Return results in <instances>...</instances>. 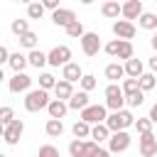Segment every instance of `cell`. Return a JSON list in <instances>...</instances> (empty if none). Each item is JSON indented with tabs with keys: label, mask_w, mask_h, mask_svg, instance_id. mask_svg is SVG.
<instances>
[{
	"label": "cell",
	"mask_w": 157,
	"mask_h": 157,
	"mask_svg": "<svg viewBox=\"0 0 157 157\" xmlns=\"http://www.w3.org/2000/svg\"><path fill=\"white\" fill-rule=\"evenodd\" d=\"M27 61H29V66H34V69H42L44 64H49V61H47V54H44L42 49H29Z\"/></svg>",
	"instance_id": "23"
},
{
	"label": "cell",
	"mask_w": 157,
	"mask_h": 157,
	"mask_svg": "<svg viewBox=\"0 0 157 157\" xmlns=\"http://www.w3.org/2000/svg\"><path fill=\"white\" fill-rule=\"evenodd\" d=\"M137 81H140V88H142L145 93H147V91H152V88H157V76H155L152 71H150V74H142Z\"/></svg>",
	"instance_id": "33"
},
{
	"label": "cell",
	"mask_w": 157,
	"mask_h": 157,
	"mask_svg": "<svg viewBox=\"0 0 157 157\" xmlns=\"http://www.w3.org/2000/svg\"><path fill=\"white\" fill-rule=\"evenodd\" d=\"M157 155V137L155 132H140V157H155Z\"/></svg>",
	"instance_id": "11"
},
{
	"label": "cell",
	"mask_w": 157,
	"mask_h": 157,
	"mask_svg": "<svg viewBox=\"0 0 157 157\" xmlns=\"http://www.w3.org/2000/svg\"><path fill=\"white\" fill-rule=\"evenodd\" d=\"M130 142H132L130 132H128V130H118V132H110V137H108V150H110V155H118V152H125V150L130 147Z\"/></svg>",
	"instance_id": "6"
},
{
	"label": "cell",
	"mask_w": 157,
	"mask_h": 157,
	"mask_svg": "<svg viewBox=\"0 0 157 157\" xmlns=\"http://www.w3.org/2000/svg\"><path fill=\"white\" fill-rule=\"evenodd\" d=\"M47 61H49V66H64V64L71 61V49L66 44H59L47 54Z\"/></svg>",
	"instance_id": "9"
},
{
	"label": "cell",
	"mask_w": 157,
	"mask_h": 157,
	"mask_svg": "<svg viewBox=\"0 0 157 157\" xmlns=\"http://www.w3.org/2000/svg\"><path fill=\"white\" fill-rule=\"evenodd\" d=\"M125 105V93L118 83H108L105 86V108L108 110H120Z\"/></svg>",
	"instance_id": "4"
},
{
	"label": "cell",
	"mask_w": 157,
	"mask_h": 157,
	"mask_svg": "<svg viewBox=\"0 0 157 157\" xmlns=\"http://www.w3.org/2000/svg\"><path fill=\"white\" fill-rule=\"evenodd\" d=\"M142 103H145V91L142 88H137V91L125 96V105H130V108H140Z\"/></svg>",
	"instance_id": "28"
},
{
	"label": "cell",
	"mask_w": 157,
	"mask_h": 157,
	"mask_svg": "<svg viewBox=\"0 0 157 157\" xmlns=\"http://www.w3.org/2000/svg\"><path fill=\"white\" fill-rule=\"evenodd\" d=\"M93 157H110V150H103V147H98V152H96Z\"/></svg>",
	"instance_id": "44"
},
{
	"label": "cell",
	"mask_w": 157,
	"mask_h": 157,
	"mask_svg": "<svg viewBox=\"0 0 157 157\" xmlns=\"http://www.w3.org/2000/svg\"><path fill=\"white\" fill-rule=\"evenodd\" d=\"M12 2H25V5H29V2H34V0H12Z\"/></svg>",
	"instance_id": "48"
},
{
	"label": "cell",
	"mask_w": 157,
	"mask_h": 157,
	"mask_svg": "<svg viewBox=\"0 0 157 157\" xmlns=\"http://www.w3.org/2000/svg\"><path fill=\"white\" fill-rule=\"evenodd\" d=\"M83 147H86V140L74 137V140L69 142V155H71V157H83Z\"/></svg>",
	"instance_id": "35"
},
{
	"label": "cell",
	"mask_w": 157,
	"mask_h": 157,
	"mask_svg": "<svg viewBox=\"0 0 157 157\" xmlns=\"http://www.w3.org/2000/svg\"><path fill=\"white\" fill-rule=\"evenodd\" d=\"M150 71H152V74H157V56H152V59H150Z\"/></svg>",
	"instance_id": "46"
},
{
	"label": "cell",
	"mask_w": 157,
	"mask_h": 157,
	"mask_svg": "<svg viewBox=\"0 0 157 157\" xmlns=\"http://www.w3.org/2000/svg\"><path fill=\"white\" fill-rule=\"evenodd\" d=\"M78 2H81V5H91L93 0H78Z\"/></svg>",
	"instance_id": "49"
},
{
	"label": "cell",
	"mask_w": 157,
	"mask_h": 157,
	"mask_svg": "<svg viewBox=\"0 0 157 157\" xmlns=\"http://www.w3.org/2000/svg\"><path fill=\"white\" fill-rule=\"evenodd\" d=\"M10 29H12V34H15V37H20V34L29 32V22H27V20H22V17H15V20L10 22Z\"/></svg>",
	"instance_id": "31"
},
{
	"label": "cell",
	"mask_w": 157,
	"mask_h": 157,
	"mask_svg": "<svg viewBox=\"0 0 157 157\" xmlns=\"http://www.w3.org/2000/svg\"><path fill=\"white\" fill-rule=\"evenodd\" d=\"M71 132H74V137L86 140V137H91V125H88L86 120H76V123L71 125Z\"/></svg>",
	"instance_id": "27"
},
{
	"label": "cell",
	"mask_w": 157,
	"mask_h": 157,
	"mask_svg": "<svg viewBox=\"0 0 157 157\" xmlns=\"http://www.w3.org/2000/svg\"><path fill=\"white\" fill-rule=\"evenodd\" d=\"M22 132H25V123H22L20 118H15L10 125H5V135H2V140H5L7 145H17L20 137H22Z\"/></svg>",
	"instance_id": "10"
},
{
	"label": "cell",
	"mask_w": 157,
	"mask_h": 157,
	"mask_svg": "<svg viewBox=\"0 0 157 157\" xmlns=\"http://www.w3.org/2000/svg\"><path fill=\"white\" fill-rule=\"evenodd\" d=\"M108 137H110V130H108L105 123H96V125H91V140H96V142L101 145V142H105Z\"/></svg>",
	"instance_id": "21"
},
{
	"label": "cell",
	"mask_w": 157,
	"mask_h": 157,
	"mask_svg": "<svg viewBox=\"0 0 157 157\" xmlns=\"http://www.w3.org/2000/svg\"><path fill=\"white\" fill-rule=\"evenodd\" d=\"M52 91H54V96H56V98L69 101V98L74 96V83H71V81H66V78H59V81H56V86H54Z\"/></svg>",
	"instance_id": "17"
},
{
	"label": "cell",
	"mask_w": 157,
	"mask_h": 157,
	"mask_svg": "<svg viewBox=\"0 0 157 157\" xmlns=\"http://www.w3.org/2000/svg\"><path fill=\"white\" fill-rule=\"evenodd\" d=\"M150 120H152V123H157V103L150 108Z\"/></svg>",
	"instance_id": "45"
},
{
	"label": "cell",
	"mask_w": 157,
	"mask_h": 157,
	"mask_svg": "<svg viewBox=\"0 0 157 157\" xmlns=\"http://www.w3.org/2000/svg\"><path fill=\"white\" fill-rule=\"evenodd\" d=\"M123 12V5L118 2V0H105L103 2V7H101V15L103 17H108V20H118V15Z\"/></svg>",
	"instance_id": "20"
},
{
	"label": "cell",
	"mask_w": 157,
	"mask_h": 157,
	"mask_svg": "<svg viewBox=\"0 0 157 157\" xmlns=\"http://www.w3.org/2000/svg\"><path fill=\"white\" fill-rule=\"evenodd\" d=\"M103 74H105V78H110V83H115L118 78H123V76H125V66H123V64H118V61H113V64H108V66H105V71H103Z\"/></svg>",
	"instance_id": "22"
},
{
	"label": "cell",
	"mask_w": 157,
	"mask_h": 157,
	"mask_svg": "<svg viewBox=\"0 0 157 157\" xmlns=\"http://www.w3.org/2000/svg\"><path fill=\"white\" fill-rule=\"evenodd\" d=\"M49 101H52L49 98V91H44V88H29L27 96H25V110H29V113L47 110Z\"/></svg>",
	"instance_id": "1"
},
{
	"label": "cell",
	"mask_w": 157,
	"mask_h": 157,
	"mask_svg": "<svg viewBox=\"0 0 157 157\" xmlns=\"http://www.w3.org/2000/svg\"><path fill=\"white\" fill-rule=\"evenodd\" d=\"M103 49H105V54L113 56V59H125V61H128L130 56H135V49H132V42H130V39H118V37H115V39H110Z\"/></svg>",
	"instance_id": "3"
},
{
	"label": "cell",
	"mask_w": 157,
	"mask_h": 157,
	"mask_svg": "<svg viewBox=\"0 0 157 157\" xmlns=\"http://www.w3.org/2000/svg\"><path fill=\"white\" fill-rule=\"evenodd\" d=\"M37 157H59V150L54 145H42L39 152H37Z\"/></svg>",
	"instance_id": "40"
},
{
	"label": "cell",
	"mask_w": 157,
	"mask_h": 157,
	"mask_svg": "<svg viewBox=\"0 0 157 157\" xmlns=\"http://www.w3.org/2000/svg\"><path fill=\"white\" fill-rule=\"evenodd\" d=\"M0 81H5V74H2V66H0Z\"/></svg>",
	"instance_id": "51"
},
{
	"label": "cell",
	"mask_w": 157,
	"mask_h": 157,
	"mask_svg": "<svg viewBox=\"0 0 157 157\" xmlns=\"http://www.w3.org/2000/svg\"><path fill=\"white\" fill-rule=\"evenodd\" d=\"M78 83H81V91H93V88L98 86V81H96V76H93V74H83Z\"/></svg>",
	"instance_id": "36"
},
{
	"label": "cell",
	"mask_w": 157,
	"mask_h": 157,
	"mask_svg": "<svg viewBox=\"0 0 157 157\" xmlns=\"http://www.w3.org/2000/svg\"><path fill=\"white\" fill-rule=\"evenodd\" d=\"M2 135H5V125L0 123V137H2Z\"/></svg>",
	"instance_id": "50"
},
{
	"label": "cell",
	"mask_w": 157,
	"mask_h": 157,
	"mask_svg": "<svg viewBox=\"0 0 157 157\" xmlns=\"http://www.w3.org/2000/svg\"><path fill=\"white\" fill-rule=\"evenodd\" d=\"M12 120H15V110H12L10 105H2V108H0V123H2V125H10Z\"/></svg>",
	"instance_id": "39"
},
{
	"label": "cell",
	"mask_w": 157,
	"mask_h": 157,
	"mask_svg": "<svg viewBox=\"0 0 157 157\" xmlns=\"http://www.w3.org/2000/svg\"><path fill=\"white\" fill-rule=\"evenodd\" d=\"M105 125H108V130H110V132L128 130V128H132V125H135V115H132L130 110L120 108V110H113V113L105 118Z\"/></svg>",
	"instance_id": "2"
},
{
	"label": "cell",
	"mask_w": 157,
	"mask_h": 157,
	"mask_svg": "<svg viewBox=\"0 0 157 157\" xmlns=\"http://www.w3.org/2000/svg\"><path fill=\"white\" fill-rule=\"evenodd\" d=\"M98 147H101V145H98L96 140H86V147H83V157H93V155L98 152Z\"/></svg>",
	"instance_id": "41"
},
{
	"label": "cell",
	"mask_w": 157,
	"mask_h": 157,
	"mask_svg": "<svg viewBox=\"0 0 157 157\" xmlns=\"http://www.w3.org/2000/svg\"><path fill=\"white\" fill-rule=\"evenodd\" d=\"M103 2H105V0H103Z\"/></svg>",
	"instance_id": "53"
},
{
	"label": "cell",
	"mask_w": 157,
	"mask_h": 157,
	"mask_svg": "<svg viewBox=\"0 0 157 157\" xmlns=\"http://www.w3.org/2000/svg\"><path fill=\"white\" fill-rule=\"evenodd\" d=\"M66 103H69V110H83L88 105V91H74V96Z\"/></svg>",
	"instance_id": "19"
},
{
	"label": "cell",
	"mask_w": 157,
	"mask_h": 157,
	"mask_svg": "<svg viewBox=\"0 0 157 157\" xmlns=\"http://www.w3.org/2000/svg\"><path fill=\"white\" fill-rule=\"evenodd\" d=\"M120 88H123V93L128 96V93H132V91H137V88H140V81L128 76V78H123V86H120Z\"/></svg>",
	"instance_id": "38"
},
{
	"label": "cell",
	"mask_w": 157,
	"mask_h": 157,
	"mask_svg": "<svg viewBox=\"0 0 157 157\" xmlns=\"http://www.w3.org/2000/svg\"><path fill=\"white\" fill-rule=\"evenodd\" d=\"M7 59H10V52H7V47H2V44H0V66H2V64H7Z\"/></svg>",
	"instance_id": "43"
},
{
	"label": "cell",
	"mask_w": 157,
	"mask_h": 157,
	"mask_svg": "<svg viewBox=\"0 0 157 157\" xmlns=\"http://www.w3.org/2000/svg\"><path fill=\"white\" fill-rule=\"evenodd\" d=\"M44 10H47V7H44L39 0H34V2L27 5V17H29V20H42V17H44Z\"/></svg>",
	"instance_id": "30"
},
{
	"label": "cell",
	"mask_w": 157,
	"mask_h": 157,
	"mask_svg": "<svg viewBox=\"0 0 157 157\" xmlns=\"http://www.w3.org/2000/svg\"><path fill=\"white\" fill-rule=\"evenodd\" d=\"M0 157H7V155H2V152H0Z\"/></svg>",
	"instance_id": "52"
},
{
	"label": "cell",
	"mask_w": 157,
	"mask_h": 157,
	"mask_svg": "<svg viewBox=\"0 0 157 157\" xmlns=\"http://www.w3.org/2000/svg\"><path fill=\"white\" fill-rule=\"evenodd\" d=\"M142 12H145V10H142V0H128V2H123V12H120V15L132 22V20H137Z\"/></svg>",
	"instance_id": "14"
},
{
	"label": "cell",
	"mask_w": 157,
	"mask_h": 157,
	"mask_svg": "<svg viewBox=\"0 0 157 157\" xmlns=\"http://www.w3.org/2000/svg\"><path fill=\"white\" fill-rule=\"evenodd\" d=\"M78 42H81V52L86 56H96L101 52V37H98V32H86Z\"/></svg>",
	"instance_id": "8"
},
{
	"label": "cell",
	"mask_w": 157,
	"mask_h": 157,
	"mask_svg": "<svg viewBox=\"0 0 157 157\" xmlns=\"http://www.w3.org/2000/svg\"><path fill=\"white\" fill-rule=\"evenodd\" d=\"M137 25H140L142 29H157V15H155V12H142V15L137 17Z\"/></svg>",
	"instance_id": "29"
},
{
	"label": "cell",
	"mask_w": 157,
	"mask_h": 157,
	"mask_svg": "<svg viewBox=\"0 0 157 157\" xmlns=\"http://www.w3.org/2000/svg\"><path fill=\"white\" fill-rule=\"evenodd\" d=\"M17 42H20V47H25V49H37V42H39V37H37V32H25V34H20L17 37Z\"/></svg>",
	"instance_id": "26"
},
{
	"label": "cell",
	"mask_w": 157,
	"mask_h": 157,
	"mask_svg": "<svg viewBox=\"0 0 157 157\" xmlns=\"http://www.w3.org/2000/svg\"><path fill=\"white\" fill-rule=\"evenodd\" d=\"M155 2H157V0H155Z\"/></svg>",
	"instance_id": "54"
},
{
	"label": "cell",
	"mask_w": 157,
	"mask_h": 157,
	"mask_svg": "<svg viewBox=\"0 0 157 157\" xmlns=\"http://www.w3.org/2000/svg\"><path fill=\"white\" fill-rule=\"evenodd\" d=\"M150 47L157 52V34H152V39H150Z\"/></svg>",
	"instance_id": "47"
},
{
	"label": "cell",
	"mask_w": 157,
	"mask_h": 157,
	"mask_svg": "<svg viewBox=\"0 0 157 157\" xmlns=\"http://www.w3.org/2000/svg\"><path fill=\"white\" fill-rule=\"evenodd\" d=\"M64 29H66V34H69V37H74V39H81V37L86 34V29H83V22H81V20H74V22H71L69 27H64Z\"/></svg>",
	"instance_id": "32"
},
{
	"label": "cell",
	"mask_w": 157,
	"mask_h": 157,
	"mask_svg": "<svg viewBox=\"0 0 157 157\" xmlns=\"http://www.w3.org/2000/svg\"><path fill=\"white\" fill-rule=\"evenodd\" d=\"M74 20H76V12L69 10V7H56V10L52 12V22H54L56 27H69Z\"/></svg>",
	"instance_id": "13"
},
{
	"label": "cell",
	"mask_w": 157,
	"mask_h": 157,
	"mask_svg": "<svg viewBox=\"0 0 157 157\" xmlns=\"http://www.w3.org/2000/svg\"><path fill=\"white\" fill-rule=\"evenodd\" d=\"M152 125H155V123H152V120H150V115H147V118H135V125H132V128H135L137 132H150V130H152Z\"/></svg>",
	"instance_id": "37"
},
{
	"label": "cell",
	"mask_w": 157,
	"mask_h": 157,
	"mask_svg": "<svg viewBox=\"0 0 157 157\" xmlns=\"http://www.w3.org/2000/svg\"><path fill=\"white\" fill-rule=\"evenodd\" d=\"M125 76H130V78H140L142 74H145V66H142V61L140 59H135V56H130L125 64Z\"/></svg>",
	"instance_id": "18"
},
{
	"label": "cell",
	"mask_w": 157,
	"mask_h": 157,
	"mask_svg": "<svg viewBox=\"0 0 157 157\" xmlns=\"http://www.w3.org/2000/svg\"><path fill=\"white\" fill-rule=\"evenodd\" d=\"M7 64H10V69H12V71H25V66H27L29 61H27V54H20V52H15V54H10Z\"/></svg>",
	"instance_id": "25"
},
{
	"label": "cell",
	"mask_w": 157,
	"mask_h": 157,
	"mask_svg": "<svg viewBox=\"0 0 157 157\" xmlns=\"http://www.w3.org/2000/svg\"><path fill=\"white\" fill-rule=\"evenodd\" d=\"M155 157H157V155H155Z\"/></svg>",
	"instance_id": "55"
},
{
	"label": "cell",
	"mask_w": 157,
	"mask_h": 157,
	"mask_svg": "<svg viewBox=\"0 0 157 157\" xmlns=\"http://www.w3.org/2000/svg\"><path fill=\"white\" fill-rule=\"evenodd\" d=\"M32 76L29 74H25V71H15V76L7 81V88H10V93H27L29 88H32Z\"/></svg>",
	"instance_id": "7"
},
{
	"label": "cell",
	"mask_w": 157,
	"mask_h": 157,
	"mask_svg": "<svg viewBox=\"0 0 157 157\" xmlns=\"http://www.w3.org/2000/svg\"><path fill=\"white\" fill-rule=\"evenodd\" d=\"M44 132H47L49 137H61V132H64V123H61L59 118H49L47 125H44Z\"/></svg>",
	"instance_id": "24"
},
{
	"label": "cell",
	"mask_w": 157,
	"mask_h": 157,
	"mask_svg": "<svg viewBox=\"0 0 157 157\" xmlns=\"http://www.w3.org/2000/svg\"><path fill=\"white\" fill-rule=\"evenodd\" d=\"M39 2H42V5L47 7V10H52V12H54V10L59 7V0H39Z\"/></svg>",
	"instance_id": "42"
},
{
	"label": "cell",
	"mask_w": 157,
	"mask_h": 157,
	"mask_svg": "<svg viewBox=\"0 0 157 157\" xmlns=\"http://www.w3.org/2000/svg\"><path fill=\"white\" fill-rule=\"evenodd\" d=\"M47 113H49V118H59V120H61V118L69 113V103L61 101V98H52L49 105H47Z\"/></svg>",
	"instance_id": "16"
},
{
	"label": "cell",
	"mask_w": 157,
	"mask_h": 157,
	"mask_svg": "<svg viewBox=\"0 0 157 157\" xmlns=\"http://www.w3.org/2000/svg\"><path fill=\"white\" fill-rule=\"evenodd\" d=\"M105 118H108V108H105V103L101 105V103H96V105H86L83 110H81V120H86L88 125H96V123H105Z\"/></svg>",
	"instance_id": "5"
},
{
	"label": "cell",
	"mask_w": 157,
	"mask_h": 157,
	"mask_svg": "<svg viewBox=\"0 0 157 157\" xmlns=\"http://www.w3.org/2000/svg\"><path fill=\"white\" fill-rule=\"evenodd\" d=\"M54 86H56V76H54V74H49V71H42V74H39V88L52 91Z\"/></svg>",
	"instance_id": "34"
},
{
	"label": "cell",
	"mask_w": 157,
	"mask_h": 157,
	"mask_svg": "<svg viewBox=\"0 0 157 157\" xmlns=\"http://www.w3.org/2000/svg\"><path fill=\"white\" fill-rule=\"evenodd\" d=\"M81 76H83V69H81L76 61H69V64H64V66H61V78H66V81L76 83V81H81Z\"/></svg>",
	"instance_id": "15"
},
{
	"label": "cell",
	"mask_w": 157,
	"mask_h": 157,
	"mask_svg": "<svg viewBox=\"0 0 157 157\" xmlns=\"http://www.w3.org/2000/svg\"><path fill=\"white\" fill-rule=\"evenodd\" d=\"M135 25L130 22V20H115L113 22V34L118 37V39H132L135 37Z\"/></svg>",
	"instance_id": "12"
}]
</instances>
